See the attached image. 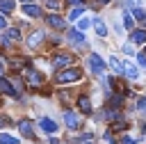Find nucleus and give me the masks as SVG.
Wrapping results in <instances>:
<instances>
[{"mask_svg": "<svg viewBox=\"0 0 146 144\" xmlns=\"http://www.w3.org/2000/svg\"><path fill=\"white\" fill-rule=\"evenodd\" d=\"M137 62H139V64H141V66L146 69V53H144V50H141V53L137 55Z\"/></svg>", "mask_w": 146, "mask_h": 144, "instance_id": "25", "label": "nucleus"}, {"mask_svg": "<svg viewBox=\"0 0 146 144\" xmlns=\"http://www.w3.org/2000/svg\"><path fill=\"white\" fill-rule=\"evenodd\" d=\"M121 21H123L125 30H132V25H135V18H132V14H130L128 9H123V14H121Z\"/></svg>", "mask_w": 146, "mask_h": 144, "instance_id": "14", "label": "nucleus"}, {"mask_svg": "<svg viewBox=\"0 0 146 144\" xmlns=\"http://www.w3.org/2000/svg\"><path fill=\"white\" fill-rule=\"evenodd\" d=\"M0 9H2L5 14H9V11L14 9V0H0Z\"/></svg>", "mask_w": 146, "mask_h": 144, "instance_id": "19", "label": "nucleus"}, {"mask_svg": "<svg viewBox=\"0 0 146 144\" xmlns=\"http://www.w3.org/2000/svg\"><path fill=\"white\" fill-rule=\"evenodd\" d=\"M71 62H73L71 55H57L55 62H52V66H55V69H64V66H71Z\"/></svg>", "mask_w": 146, "mask_h": 144, "instance_id": "8", "label": "nucleus"}, {"mask_svg": "<svg viewBox=\"0 0 146 144\" xmlns=\"http://www.w3.org/2000/svg\"><path fill=\"white\" fill-rule=\"evenodd\" d=\"M0 94H7V96H21V91H18L7 78H0Z\"/></svg>", "mask_w": 146, "mask_h": 144, "instance_id": "3", "label": "nucleus"}, {"mask_svg": "<svg viewBox=\"0 0 146 144\" xmlns=\"http://www.w3.org/2000/svg\"><path fill=\"white\" fill-rule=\"evenodd\" d=\"M21 39V32L18 27H7L5 34H2V43H9V41H18Z\"/></svg>", "mask_w": 146, "mask_h": 144, "instance_id": "6", "label": "nucleus"}, {"mask_svg": "<svg viewBox=\"0 0 146 144\" xmlns=\"http://www.w3.org/2000/svg\"><path fill=\"white\" fill-rule=\"evenodd\" d=\"M123 73H125L130 80H137V78H139V71H137L130 62H123Z\"/></svg>", "mask_w": 146, "mask_h": 144, "instance_id": "11", "label": "nucleus"}, {"mask_svg": "<svg viewBox=\"0 0 146 144\" xmlns=\"http://www.w3.org/2000/svg\"><path fill=\"white\" fill-rule=\"evenodd\" d=\"M18 130L23 133V137H32V133H34V123H32L30 119H21V121H18Z\"/></svg>", "mask_w": 146, "mask_h": 144, "instance_id": "5", "label": "nucleus"}, {"mask_svg": "<svg viewBox=\"0 0 146 144\" xmlns=\"http://www.w3.org/2000/svg\"><path fill=\"white\" fill-rule=\"evenodd\" d=\"M89 25H94V21H89L87 16H82V18H80V23H78V30H82V32H84Z\"/></svg>", "mask_w": 146, "mask_h": 144, "instance_id": "21", "label": "nucleus"}, {"mask_svg": "<svg viewBox=\"0 0 146 144\" xmlns=\"http://www.w3.org/2000/svg\"><path fill=\"white\" fill-rule=\"evenodd\" d=\"M123 53H125V55H132V46H128V43H123Z\"/></svg>", "mask_w": 146, "mask_h": 144, "instance_id": "28", "label": "nucleus"}, {"mask_svg": "<svg viewBox=\"0 0 146 144\" xmlns=\"http://www.w3.org/2000/svg\"><path fill=\"white\" fill-rule=\"evenodd\" d=\"M48 9H59V0H48Z\"/></svg>", "mask_w": 146, "mask_h": 144, "instance_id": "26", "label": "nucleus"}, {"mask_svg": "<svg viewBox=\"0 0 146 144\" xmlns=\"http://www.w3.org/2000/svg\"><path fill=\"white\" fill-rule=\"evenodd\" d=\"M23 11H25L27 16H32V18H41V9H39L36 5H30V2H25V5H23Z\"/></svg>", "mask_w": 146, "mask_h": 144, "instance_id": "10", "label": "nucleus"}, {"mask_svg": "<svg viewBox=\"0 0 146 144\" xmlns=\"http://www.w3.org/2000/svg\"><path fill=\"white\" fill-rule=\"evenodd\" d=\"M78 107H80L84 114H89V112H91V101H89V96H84V94H82V96L78 98Z\"/></svg>", "mask_w": 146, "mask_h": 144, "instance_id": "12", "label": "nucleus"}, {"mask_svg": "<svg viewBox=\"0 0 146 144\" xmlns=\"http://www.w3.org/2000/svg\"><path fill=\"white\" fill-rule=\"evenodd\" d=\"M66 5H68V9H71V7H82L84 0H66Z\"/></svg>", "mask_w": 146, "mask_h": 144, "instance_id": "24", "label": "nucleus"}, {"mask_svg": "<svg viewBox=\"0 0 146 144\" xmlns=\"http://www.w3.org/2000/svg\"><path fill=\"white\" fill-rule=\"evenodd\" d=\"M89 66H91V71H94V73H103L107 64L103 62V57H100V55L91 53V55H89Z\"/></svg>", "mask_w": 146, "mask_h": 144, "instance_id": "2", "label": "nucleus"}, {"mask_svg": "<svg viewBox=\"0 0 146 144\" xmlns=\"http://www.w3.org/2000/svg\"><path fill=\"white\" fill-rule=\"evenodd\" d=\"M94 30H96L98 37H105V34H107V25H105L100 18H94Z\"/></svg>", "mask_w": 146, "mask_h": 144, "instance_id": "15", "label": "nucleus"}, {"mask_svg": "<svg viewBox=\"0 0 146 144\" xmlns=\"http://www.w3.org/2000/svg\"><path fill=\"white\" fill-rule=\"evenodd\" d=\"M144 21H146V18H144Z\"/></svg>", "mask_w": 146, "mask_h": 144, "instance_id": "37", "label": "nucleus"}, {"mask_svg": "<svg viewBox=\"0 0 146 144\" xmlns=\"http://www.w3.org/2000/svg\"><path fill=\"white\" fill-rule=\"evenodd\" d=\"M64 121H66V126H68L71 130H78V128H80V117H78L75 112H71V110L64 112Z\"/></svg>", "mask_w": 146, "mask_h": 144, "instance_id": "4", "label": "nucleus"}, {"mask_svg": "<svg viewBox=\"0 0 146 144\" xmlns=\"http://www.w3.org/2000/svg\"><path fill=\"white\" fill-rule=\"evenodd\" d=\"M80 78H82V71H80V69H64V71L57 75V82H62V85H64V82H78Z\"/></svg>", "mask_w": 146, "mask_h": 144, "instance_id": "1", "label": "nucleus"}, {"mask_svg": "<svg viewBox=\"0 0 146 144\" xmlns=\"http://www.w3.org/2000/svg\"><path fill=\"white\" fill-rule=\"evenodd\" d=\"M39 126H41V130H46L48 135H55V133H57V123H55L52 119H48V117H43V119L39 121Z\"/></svg>", "mask_w": 146, "mask_h": 144, "instance_id": "7", "label": "nucleus"}, {"mask_svg": "<svg viewBox=\"0 0 146 144\" xmlns=\"http://www.w3.org/2000/svg\"><path fill=\"white\" fill-rule=\"evenodd\" d=\"M123 144H135V139H130V137H123Z\"/></svg>", "mask_w": 146, "mask_h": 144, "instance_id": "31", "label": "nucleus"}, {"mask_svg": "<svg viewBox=\"0 0 146 144\" xmlns=\"http://www.w3.org/2000/svg\"><path fill=\"white\" fill-rule=\"evenodd\" d=\"M123 98H125V94H116V96H112L110 105H114V107H116V105H121V103H123Z\"/></svg>", "mask_w": 146, "mask_h": 144, "instance_id": "23", "label": "nucleus"}, {"mask_svg": "<svg viewBox=\"0 0 146 144\" xmlns=\"http://www.w3.org/2000/svg\"><path fill=\"white\" fill-rule=\"evenodd\" d=\"M5 126H9V119H5V117H0V128H5Z\"/></svg>", "mask_w": 146, "mask_h": 144, "instance_id": "30", "label": "nucleus"}, {"mask_svg": "<svg viewBox=\"0 0 146 144\" xmlns=\"http://www.w3.org/2000/svg\"><path fill=\"white\" fill-rule=\"evenodd\" d=\"M41 73L39 71H27V82H32V85H41Z\"/></svg>", "mask_w": 146, "mask_h": 144, "instance_id": "18", "label": "nucleus"}, {"mask_svg": "<svg viewBox=\"0 0 146 144\" xmlns=\"http://www.w3.org/2000/svg\"><path fill=\"white\" fill-rule=\"evenodd\" d=\"M96 2H100V5H105V2H110V0H96Z\"/></svg>", "mask_w": 146, "mask_h": 144, "instance_id": "33", "label": "nucleus"}, {"mask_svg": "<svg viewBox=\"0 0 146 144\" xmlns=\"http://www.w3.org/2000/svg\"><path fill=\"white\" fill-rule=\"evenodd\" d=\"M0 144H18V137H9V135H0Z\"/></svg>", "mask_w": 146, "mask_h": 144, "instance_id": "22", "label": "nucleus"}, {"mask_svg": "<svg viewBox=\"0 0 146 144\" xmlns=\"http://www.w3.org/2000/svg\"><path fill=\"white\" fill-rule=\"evenodd\" d=\"M137 107H139V110H144V107H146V98H139V103H137Z\"/></svg>", "mask_w": 146, "mask_h": 144, "instance_id": "29", "label": "nucleus"}, {"mask_svg": "<svg viewBox=\"0 0 146 144\" xmlns=\"http://www.w3.org/2000/svg\"><path fill=\"white\" fill-rule=\"evenodd\" d=\"M68 39H71L73 43L82 46V41H84V37H82V30H68Z\"/></svg>", "mask_w": 146, "mask_h": 144, "instance_id": "16", "label": "nucleus"}, {"mask_svg": "<svg viewBox=\"0 0 146 144\" xmlns=\"http://www.w3.org/2000/svg\"><path fill=\"white\" fill-rule=\"evenodd\" d=\"M41 39H43V32H41V30H36V32H32V34H30L27 43H30V46H39V43H41Z\"/></svg>", "mask_w": 146, "mask_h": 144, "instance_id": "17", "label": "nucleus"}, {"mask_svg": "<svg viewBox=\"0 0 146 144\" xmlns=\"http://www.w3.org/2000/svg\"><path fill=\"white\" fill-rule=\"evenodd\" d=\"M0 30H7V18L0 14Z\"/></svg>", "mask_w": 146, "mask_h": 144, "instance_id": "27", "label": "nucleus"}, {"mask_svg": "<svg viewBox=\"0 0 146 144\" xmlns=\"http://www.w3.org/2000/svg\"><path fill=\"white\" fill-rule=\"evenodd\" d=\"M0 75H2V62H0Z\"/></svg>", "mask_w": 146, "mask_h": 144, "instance_id": "34", "label": "nucleus"}, {"mask_svg": "<svg viewBox=\"0 0 146 144\" xmlns=\"http://www.w3.org/2000/svg\"><path fill=\"white\" fill-rule=\"evenodd\" d=\"M130 41L132 43H146V30H130Z\"/></svg>", "mask_w": 146, "mask_h": 144, "instance_id": "9", "label": "nucleus"}, {"mask_svg": "<svg viewBox=\"0 0 146 144\" xmlns=\"http://www.w3.org/2000/svg\"><path fill=\"white\" fill-rule=\"evenodd\" d=\"M46 21H48V25H52V27H64V18H62L59 14H50Z\"/></svg>", "mask_w": 146, "mask_h": 144, "instance_id": "13", "label": "nucleus"}, {"mask_svg": "<svg viewBox=\"0 0 146 144\" xmlns=\"http://www.w3.org/2000/svg\"><path fill=\"white\" fill-rule=\"evenodd\" d=\"M144 53H146V48H144Z\"/></svg>", "mask_w": 146, "mask_h": 144, "instance_id": "36", "label": "nucleus"}, {"mask_svg": "<svg viewBox=\"0 0 146 144\" xmlns=\"http://www.w3.org/2000/svg\"><path fill=\"white\" fill-rule=\"evenodd\" d=\"M82 16V7H73L71 11H68V21H75V18H80Z\"/></svg>", "mask_w": 146, "mask_h": 144, "instance_id": "20", "label": "nucleus"}, {"mask_svg": "<svg viewBox=\"0 0 146 144\" xmlns=\"http://www.w3.org/2000/svg\"><path fill=\"white\" fill-rule=\"evenodd\" d=\"M50 144H59V139H55V137H50Z\"/></svg>", "mask_w": 146, "mask_h": 144, "instance_id": "32", "label": "nucleus"}, {"mask_svg": "<svg viewBox=\"0 0 146 144\" xmlns=\"http://www.w3.org/2000/svg\"><path fill=\"white\" fill-rule=\"evenodd\" d=\"M21 2H32V0H21Z\"/></svg>", "mask_w": 146, "mask_h": 144, "instance_id": "35", "label": "nucleus"}]
</instances>
